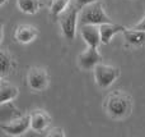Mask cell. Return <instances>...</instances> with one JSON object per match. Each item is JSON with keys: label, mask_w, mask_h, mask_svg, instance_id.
I'll return each mask as SVG.
<instances>
[{"label": "cell", "mask_w": 145, "mask_h": 137, "mask_svg": "<svg viewBox=\"0 0 145 137\" xmlns=\"http://www.w3.org/2000/svg\"><path fill=\"white\" fill-rule=\"evenodd\" d=\"M0 60H1V76L4 77L7 73H9L13 68V60L10 55L5 50H1L0 53Z\"/></svg>", "instance_id": "2e32d148"}, {"label": "cell", "mask_w": 145, "mask_h": 137, "mask_svg": "<svg viewBox=\"0 0 145 137\" xmlns=\"http://www.w3.org/2000/svg\"><path fill=\"white\" fill-rule=\"evenodd\" d=\"M18 94H19V91L15 86L1 82V85H0V104L14 100L18 96Z\"/></svg>", "instance_id": "7c38bea8"}, {"label": "cell", "mask_w": 145, "mask_h": 137, "mask_svg": "<svg viewBox=\"0 0 145 137\" xmlns=\"http://www.w3.org/2000/svg\"><path fill=\"white\" fill-rule=\"evenodd\" d=\"M123 36H125V40L127 41L130 45L134 46H140L145 44V32L144 31H139V30H127L126 28L123 31Z\"/></svg>", "instance_id": "4fadbf2b"}, {"label": "cell", "mask_w": 145, "mask_h": 137, "mask_svg": "<svg viewBox=\"0 0 145 137\" xmlns=\"http://www.w3.org/2000/svg\"><path fill=\"white\" fill-rule=\"evenodd\" d=\"M99 30H101V41H102V44L107 45L112 40L113 36L117 35L118 32H123L126 30V27L121 24H115V23H105V24L99 26Z\"/></svg>", "instance_id": "8fae6325"}, {"label": "cell", "mask_w": 145, "mask_h": 137, "mask_svg": "<svg viewBox=\"0 0 145 137\" xmlns=\"http://www.w3.org/2000/svg\"><path fill=\"white\" fill-rule=\"evenodd\" d=\"M74 1H75V4L78 5L79 9H83V8L87 7V5L93 4V3H95V1H99V0H74Z\"/></svg>", "instance_id": "e0dca14e"}, {"label": "cell", "mask_w": 145, "mask_h": 137, "mask_svg": "<svg viewBox=\"0 0 145 137\" xmlns=\"http://www.w3.org/2000/svg\"><path fill=\"white\" fill-rule=\"evenodd\" d=\"M93 73H94V79L98 87L107 89L120 77V69L110 64L99 63L94 67Z\"/></svg>", "instance_id": "277c9868"}, {"label": "cell", "mask_w": 145, "mask_h": 137, "mask_svg": "<svg viewBox=\"0 0 145 137\" xmlns=\"http://www.w3.org/2000/svg\"><path fill=\"white\" fill-rule=\"evenodd\" d=\"M1 131H4L7 135L10 136H20L24 135L28 130L31 128V119L29 114L28 115H20V117L12 119L9 122H4L0 124Z\"/></svg>", "instance_id": "5b68a950"}, {"label": "cell", "mask_w": 145, "mask_h": 137, "mask_svg": "<svg viewBox=\"0 0 145 137\" xmlns=\"http://www.w3.org/2000/svg\"><path fill=\"white\" fill-rule=\"evenodd\" d=\"M27 81L29 89L35 90V91H43L48 85L47 72L41 67H32L28 71Z\"/></svg>", "instance_id": "8992f818"}, {"label": "cell", "mask_w": 145, "mask_h": 137, "mask_svg": "<svg viewBox=\"0 0 145 137\" xmlns=\"http://www.w3.org/2000/svg\"><path fill=\"white\" fill-rule=\"evenodd\" d=\"M80 36L88 46L98 48L102 44L101 41V30L97 24H80Z\"/></svg>", "instance_id": "ba28073f"}, {"label": "cell", "mask_w": 145, "mask_h": 137, "mask_svg": "<svg viewBox=\"0 0 145 137\" xmlns=\"http://www.w3.org/2000/svg\"><path fill=\"white\" fill-rule=\"evenodd\" d=\"M101 60H102V55L98 51V48L88 46L87 50L78 56V66L84 71H90L94 69V67L101 63Z\"/></svg>", "instance_id": "52a82bcc"}, {"label": "cell", "mask_w": 145, "mask_h": 137, "mask_svg": "<svg viewBox=\"0 0 145 137\" xmlns=\"http://www.w3.org/2000/svg\"><path fill=\"white\" fill-rule=\"evenodd\" d=\"M47 136H59V137H64L65 133H64V130L63 128H51L48 131Z\"/></svg>", "instance_id": "ac0fdd59"}, {"label": "cell", "mask_w": 145, "mask_h": 137, "mask_svg": "<svg viewBox=\"0 0 145 137\" xmlns=\"http://www.w3.org/2000/svg\"><path fill=\"white\" fill-rule=\"evenodd\" d=\"M134 30H139V31H144L145 32V17L143 18V19L140 21V22L138 23V24L135 26V27H133Z\"/></svg>", "instance_id": "d6986e66"}, {"label": "cell", "mask_w": 145, "mask_h": 137, "mask_svg": "<svg viewBox=\"0 0 145 137\" xmlns=\"http://www.w3.org/2000/svg\"><path fill=\"white\" fill-rule=\"evenodd\" d=\"M17 5L25 14H35L40 10L41 1L40 0H17Z\"/></svg>", "instance_id": "5bb4252c"}, {"label": "cell", "mask_w": 145, "mask_h": 137, "mask_svg": "<svg viewBox=\"0 0 145 137\" xmlns=\"http://www.w3.org/2000/svg\"><path fill=\"white\" fill-rule=\"evenodd\" d=\"M70 3H71V0H51L50 14L54 18H57L70 5Z\"/></svg>", "instance_id": "9a60e30c"}, {"label": "cell", "mask_w": 145, "mask_h": 137, "mask_svg": "<svg viewBox=\"0 0 145 137\" xmlns=\"http://www.w3.org/2000/svg\"><path fill=\"white\" fill-rule=\"evenodd\" d=\"M15 40L20 44H29L38 36V31L31 24H20L15 30Z\"/></svg>", "instance_id": "30bf717a"}, {"label": "cell", "mask_w": 145, "mask_h": 137, "mask_svg": "<svg viewBox=\"0 0 145 137\" xmlns=\"http://www.w3.org/2000/svg\"><path fill=\"white\" fill-rule=\"evenodd\" d=\"M5 1H7V0H1V1H0V5H4Z\"/></svg>", "instance_id": "ffe728a7"}, {"label": "cell", "mask_w": 145, "mask_h": 137, "mask_svg": "<svg viewBox=\"0 0 145 137\" xmlns=\"http://www.w3.org/2000/svg\"><path fill=\"white\" fill-rule=\"evenodd\" d=\"M133 109V100L127 94L115 91L108 95L106 100V112L111 118L123 119L130 114Z\"/></svg>", "instance_id": "6da1fadb"}, {"label": "cell", "mask_w": 145, "mask_h": 137, "mask_svg": "<svg viewBox=\"0 0 145 137\" xmlns=\"http://www.w3.org/2000/svg\"><path fill=\"white\" fill-rule=\"evenodd\" d=\"M79 13H80V9L78 8V5L74 1V3H70V5L57 17L59 22H60L61 31H63L65 38L69 41L74 40L75 37L76 24H78V21H79Z\"/></svg>", "instance_id": "3957f363"}, {"label": "cell", "mask_w": 145, "mask_h": 137, "mask_svg": "<svg viewBox=\"0 0 145 137\" xmlns=\"http://www.w3.org/2000/svg\"><path fill=\"white\" fill-rule=\"evenodd\" d=\"M80 24H105V23H112V19L107 15L102 3L95 1L80 9L79 13Z\"/></svg>", "instance_id": "7a4b0ae2"}, {"label": "cell", "mask_w": 145, "mask_h": 137, "mask_svg": "<svg viewBox=\"0 0 145 137\" xmlns=\"http://www.w3.org/2000/svg\"><path fill=\"white\" fill-rule=\"evenodd\" d=\"M31 119V130L35 132H43L46 131V128L50 126L51 118L45 110L36 109L33 112H31L29 114Z\"/></svg>", "instance_id": "9c48e42d"}]
</instances>
